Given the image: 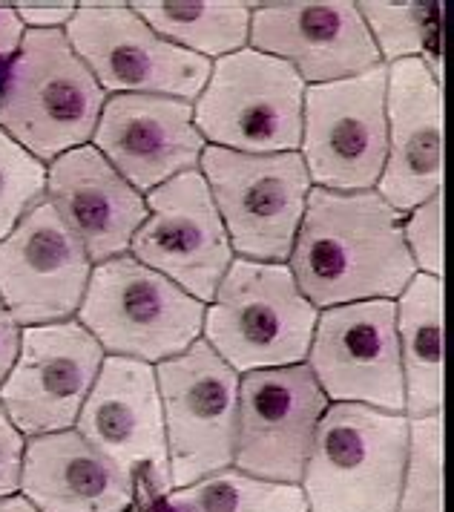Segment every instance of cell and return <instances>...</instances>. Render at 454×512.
<instances>
[{"mask_svg": "<svg viewBox=\"0 0 454 512\" xmlns=\"http://www.w3.org/2000/svg\"><path fill=\"white\" fill-rule=\"evenodd\" d=\"M170 487L182 489L233 466L239 374L205 340L156 366Z\"/></svg>", "mask_w": 454, "mask_h": 512, "instance_id": "cell-8", "label": "cell"}, {"mask_svg": "<svg viewBox=\"0 0 454 512\" xmlns=\"http://www.w3.org/2000/svg\"><path fill=\"white\" fill-rule=\"evenodd\" d=\"M136 15L164 41L207 61L248 47L253 3H130Z\"/></svg>", "mask_w": 454, "mask_h": 512, "instance_id": "cell-23", "label": "cell"}, {"mask_svg": "<svg viewBox=\"0 0 454 512\" xmlns=\"http://www.w3.org/2000/svg\"><path fill=\"white\" fill-rule=\"evenodd\" d=\"M136 487L75 429L26 441L18 492L38 512H136Z\"/></svg>", "mask_w": 454, "mask_h": 512, "instance_id": "cell-21", "label": "cell"}, {"mask_svg": "<svg viewBox=\"0 0 454 512\" xmlns=\"http://www.w3.org/2000/svg\"><path fill=\"white\" fill-rule=\"evenodd\" d=\"M46 202L81 239L92 265L130 254V242L147 219L144 196L92 144L49 162Z\"/></svg>", "mask_w": 454, "mask_h": 512, "instance_id": "cell-20", "label": "cell"}, {"mask_svg": "<svg viewBox=\"0 0 454 512\" xmlns=\"http://www.w3.org/2000/svg\"><path fill=\"white\" fill-rule=\"evenodd\" d=\"M78 3H21L15 6L23 29H67Z\"/></svg>", "mask_w": 454, "mask_h": 512, "instance_id": "cell-30", "label": "cell"}, {"mask_svg": "<svg viewBox=\"0 0 454 512\" xmlns=\"http://www.w3.org/2000/svg\"><path fill=\"white\" fill-rule=\"evenodd\" d=\"M104 101L64 29H26L0 75V130L38 162H55L90 144Z\"/></svg>", "mask_w": 454, "mask_h": 512, "instance_id": "cell-2", "label": "cell"}, {"mask_svg": "<svg viewBox=\"0 0 454 512\" xmlns=\"http://www.w3.org/2000/svg\"><path fill=\"white\" fill-rule=\"evenodd\" d=\"M205 303L130 254L92 265L75 320L104 354L159 366L202 340Z\"/></svg>", "mask_w": 454, "mask_h": 512, "instance_id": "cell-5", "label": "cell"}, {"mask_svg": "<svg viewBox=\"0 0 454 512\" xmlns=\"http://www.w3.org/2000/svg\"><path fill=\"white\" fill-rule=\"evenodd\" d=\"M388 150L377 193L400 213L443 190V87L420 58L386 67Z\"/></svg>", "mask_w": 454, "mask_h": 512, "instance_id": "cell-19", "label": "cell"}, {"mask_svg": "<svg viewBox=\"0 0 454 512\" xmlns=\"http://www.w3.org/2000/svg\"><path fill=\"white\" fill-rule=\"evenodd\" d=\"M23 24L15 12V6H0V61H12L21 49Z\"/></svg>", "mask_w": 454, "mask_h": 512, "instance_id": "cell-32", "label": "cell"}, {"mask_svg": "<svg viewBox=\"0 0 454 512\" xmlns=\"http://www.w3.org/2000/svg\"><path fill=\"white\" fill-rule=\"evenodd\" d=\"M248 47L291 64L305 87L383 64L357 3H262L250 12Z\"/></svg>", "mask_w": 454, "mask_h": 512, "instance_id": "cell-17", "label": "cell"}, {"mask_svg": "<svg viewBox=\"0 0 454 512\" xmlns=\"http://www.w3.org/2000/svg\"><path fill=\"white\" fill-rule=\"evenodd\" d=\"M383 67L420 58L443 21V3H357Z\"/></svg>", "mask_w": 454, "mask_h": 512, "instance_id": "cell-25", "label": "cell"}, {"mask_svg": "<svg viewBox=\"0 0 454 512\" xmlns=\"http://www.w3.org/2000/svg\"><path fill=\"white\" fill-rule=\"evenodd\" d=\"M92 147L147 196L187 170H199L207 144L187 101L167 95H107Z\"/></svg>", "mask_w": 454, "mask_h": 512, "instance_id": "cell-18", "label": "cell"}, {"mask_svg": "<svg viewBox=\"0 0 454 512\" xmlns=\"http://www.w3.org/2000/svg\"><path fill=\"white\" fill-rule=\"evenodd\" d=\"M0 512H38V510L23 498L21 492H15V495L0 498Z\"/></svg>", "mask_w": 454, "mask_h": 512, "instance_id": "cell-33", "label": "cell"}, {"mask_svg": "<svg viewBox=\"0 0 454 512\" xmlns=\"http://www.w3.org/2000/svg\"><path fill=\"white\" fill-rule=\"evenodd\" d=\"M75 432L104 458L136 478L144 472L153 495L170 492V461L164 438L156 366L107 354L84 400Z\"/></svg>", "mask_w": 454, "mask_h": 512, "instance_id": "cell-16", "label": "cell"}, {"mask_svg": "<svg viewBox=\"0 0 454 512\" xmlns=\"http://www.w3.org/2000/svg\"><path fill=\"white\" fill-rule=\"evenodd\" d=\"M305 84L291 64L239 49L210 64L193 124L210 147L236 153H296L302 144Z\"/></svg>", "mask_w": 454, "mask_h": 512, "instance_id": "cell-6", "label": "cell"}, {"mask_svg": "<svg viewBox=\"0 0 454 512\" xmlns=\"http://www.w3.org/2000/svg\"><path fill=\"white\" fill-rule=\"evenodd\" d=\"M397 512H443V412L409 418Z\"/></svg>", "mask_w": 454, "mask_h": 512, "instance_id": "cell-26", "label": "cell"}, {"mask_svg": "<svg viewBox=\"0 0 454 512\" xmlns=\"http://www.w3.org/2000/svg\"><path fill=\"white\" fill-rule=\"evenodd\" d=\"M388 150L386 67L305 87L299 156L311 185L337 193L374 190Z\"/></svg>", "mask_w": 454, "mask_h": 512, "instance_id": "cell-10", "label": "cell"}, {"mask_svg": "<svg viewBox=\"0 0 454 512\" xmlns=\"http://www.w3.org/2000/svg\"><path fill=\"white\" fill-rule=\"evenodd\" d=\"M317 317L288 262L233 256L205 308L202 340L236 374L282 369L308 360Z\"/></svg>", "mask_w": 454, "mask_h": 512, "instance_id": "cell-3", "label": "cell"}, {"mask_svg": "<svg viewBox=\"0 0 454 512\" xmlns=\"http://www.w3.org/2000/svg\"><path fill=\"white\" fill-rule=\"evenodd\" d=\"M403 242L417 274L443 280V190L403 213Z\"/></svg>", "mask_w": 454, "mask_h": 512, "instance_id": "cell-28", "label": "cell"}, {"mask_svg": "<svg viewBox=\"0 0 454 512\" xmlns=\"http://www.w3.org/2000/svg\"><path fill=\"white\" fill-rule=\"evenodd\" d=\"M409 418L363 403H328L299 489L308 512H397Z\"/></svg>", "mask_w": 454, "mask_h": 512, "instance_id": "cell-4", "label": "cell"}, {"mask_svg": "<svg viewBox=\"0 0 454 512\" xmlns=\"http://www.w3.org/2000/svg\"><path fill=\"white\" fill-rule=\"evenodd\" d=\"M199 170L225 222L233 256L288 262L314 187L299 150L236 153L207 144Z\"/></svg>", "mask_w": 454, "mask_h": 512, "instance_id": "cell-7", "label": "cell"}, {"mask_svg": "<svg viewBox=\"0 0 454 512\" xmlns=\"http://www.w3.org/2000/svg\"><path fill=\"white\" fill-rule=\"evenodd\" d=\"M46 199V164L0 130V239Z\"/></svg>", "mask_w": 454, "mask_h": 512, "instance_id": "cell-27", "label": "cell"}, {"mask_svg": "<svg viewBox=\"0 0 454 512\" xmlns=\"http://www.w3.org/2000/svg\"><path fill=\"white\" fill-rule=\"evenodd\" d=\"M21 331L23 328L15 323V317L9 314V308L0 300V386H3V380L9 377L15 360H18V351H21Z\"/></svg>", "mask_w": 454, "mask_h": 512, "instance_id": "cell-31", "label": "cell"}, {"mask_svg": "<svg viewBox=\"0 0 454 512\" xmlns=\"http://www.w3.org/2000/svg\"><path fill=\"white\" fill-rule=\"evenodd\" d=\"M305 363L328 403H363L383 412L406 406L394 300L322 308Z\"/></svg>", "mask_w": 454, "mask_h": 512, "instance_id": "cell-12", "label": "cell"}, {"mask_svg": "<svg viewBox=\"0 0 454 512\" xmlns=\"http://www.w3.org/2000/svg\"><path fill=\"white\" fill-rule=\"evenodd\" d=\"M328 397L308 363L239 374L233 466L253 478L299 484Z\"/></svg>", "mask_w": 454, "mask_h": 512, "instance_id": "cell-11", "label": "cell"}, {"mask_svg": "<svg viewBox=\"0 0 454 512\" xmlns=\"http://www.w3.org/2000/svg\"><path fill=\"white\" fill-rule=\"evenodd\" d=\"M406 418L443 412V280L414 274L394 300Z\"/></svg>", "mask_w": 454, "mask_h": 512, "instance_id": "cell-22", "label": "cell"}, {"mask_svg": "<svg viewBox=\"0 0 454 512\" xmlns=\"http://www.w3.org/2000/svg\"><path fill=\"white\" fill-rule=\"evenodd\" d=\"M302 297L317 311L365 300H397L414 271L403 213L377 190L311 187L288 256Z\"/></svg>", "mask_w": 454, "mask_h": 512, "instance_id": "cell-1", "label": "cell"}, {"mask_svg": "<svg viewBox=\"0 0 454 512\" xmlns=\"http://www.w3.org/2000/svg\"><path fill=\"white\" fill-rule=\"evenodd\" d=\"M90 274L81 239L46 199L0 239V300L21 328L72 320Z\"/></svg>", "mask_w": 454, "mask_h": 512, "instance_id": "cell-15", "label": "cell"}, {"mask_svg": "<svg viewBox=\"0 0 454 512\" xmlns=\"http://www.w3.org/2000/svg\"><path fill=\"white\" fill-rule=\"evenodd\" d=\"M161 501L167 512H308L299 484L253 478L236 466L190 487L170 489Z\"/></svg>", "mask_w": 454, "mask_h": 512, "instance_id": "cell-24", "label": "cell"}, {"mask_svg": "<svg viewBox=\"0 0 454 512\" xmlns=\"http://www.w3.org/2000/svg\"><path fill=\"white\" fill-rule=\"evenodd\" d=\"M144 202L147 219L130 242V256L207 305L233 262V248L202 170L164 182Z\"/></svg>", "mask_w": 454, "mask_h": 512, "instance_id": "cell-13", "label": "cell"}, {"mask_svg": "<svg viewBox=\"0 0 454 512\" xmlns=\"http://www.w3.org/2000/svg\"><path fill=\"white\" fill-rule=\"evenodd\" d=\"M104 349L75 317L21 331V351L0 386V403L23 438L75 429Z\"/></svg>", "mask_w": 454, "mask_h": 512, "instance_id": "cell-14", "label": "cell"}, {"mask_svg": "<svg viewBox=\"0 0 454 512\" xmlns=\"http://www.w3.org/2000/svg\"><path fill=\"white\" fill-rule=\"evenodd\" d=\"M64 35L107 95H167L193 104L210 78L213 61L164 41L130 3H81Z\"/></svg>", "mask_w": 454, "mask_h": 512, "instance_id": "cell-9", "label": "cell"}, {"mask_svg": "<svg viewBox=\"0 0 454 512\" xmlns=\"http://www.w3.org/2000/svg\"><path fill=\"white\" fill-rule=\"evenodd\" d=\"M26 438L9 420L3 403H0V498L15 495L21 489V466Z\"/></svg>", "mask_w": 454, "mask_h": 512, "instance_id": "cell-29", "label": "cell"}]
</instances>
